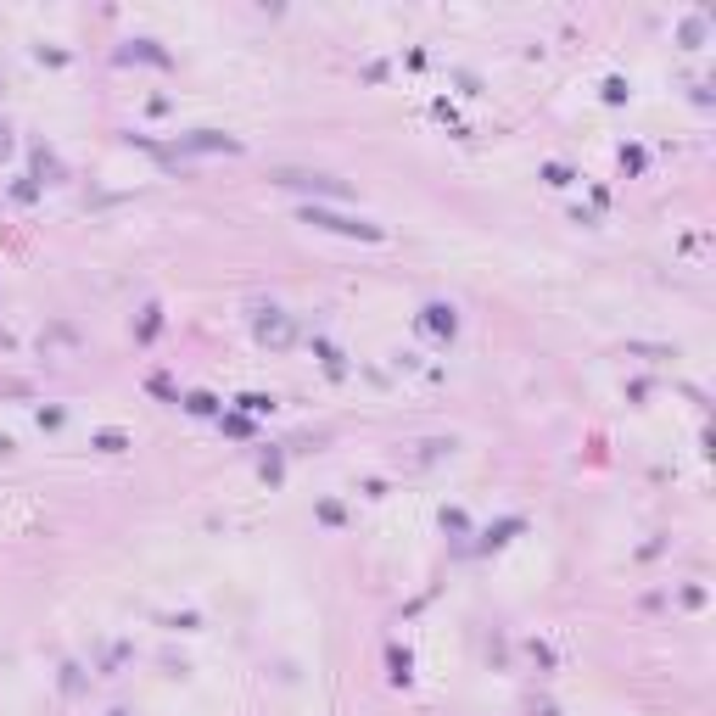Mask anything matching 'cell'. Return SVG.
<instances>
[{
	"label": "cell",
	"mask_w": 716,
	"mask_h": 716,
	"mask_svg": "<svg viewBox=\"0 0 716 716\" xmlns=\"http://www.w3.org/2000/svg\"><path fill=\"white\" fill-rule=\"evenodd\" d=\"M303 224H314V230H336V236H358V241H387V230H381V224L353 219V213H330V207H319V202H308V207H303Z\"/></svg>",
	"instance_id": "7a4b0ae2"
},
{
	"label": "cell",
	"mask_w": 716,
	"mask_h": 716,
	"mask_svg": "<svg viewBox=\"0 0 716 716\" xmlns=\"http://www.w3.org/2000/svg\"><path fill=\"white\" fill-rule=\"evenodd\" d=\"M90 448H101V454H123V448H129V437H123V431H95V437H90Z\"/></svg>",
	"instance_id": "52a82bcc"
},
{
	"label": "cell",
	"mask_w": 716,
	"mask_h": 716,
	"mask_svg": "<svg viewBox=\"0 0 716 716\" xmlns=\"http://www.w3.org/2000/svg\"><path fill=\"white\" fill-rule=\"evenodd\" d=\"M62 688H68V694H79V688H84V672H79V666H73V660L62 666Z\"/></svg>",
	"instance_id": "4fadbf2b"
},
{
	"label": "cell",
	"mask_w": 716,
	"mask_h": 716,
	"mask_svg": "<svg viewBox=\"0 0 716 716\" xmlns=\"http://www.w3.org/2000/svg\"><path fill=\"white\" fill-rule=\"evenodd\" d=\"M185 408H190V414H219V398H213V392H190Z\"/></svg>",
	"instance_id": "9c48e42d"
},
{
	"label": "cell",
	"mask_w": 716,
	"mask_h": 716,
	"mask_svg": "<svg viewBox=\"0 0 716 716\" xmlns=\"http://www.w3.org/2000/svg\"><path fill=\"white\" fill-rule=\"evenodd\" d=\"M543 179H549V185H571V168H565V162H549Z\"/></svg>",
	"instance_id": "5bb4252c"
},
{
	"label": "cell",
	"mask_w": 716,
	"mask_h": 716,
	"mask_svg": "<svg viewBox=\"0 0 716 716\" xmlns=\"http://www.w3.org/2000/svg\"><path fill=\"white\" fill-rule=\"evenodd\" d=\"M269 179H274V185H286V190H314V196H330V202H347V196H353V185H347V179H336V174H314V168H274Z\"/></svg>",
	"instance_id": "6da1fadb"
},
{
	"label": "cell",
	"mask_w": 716,
	"mask_h": 716,
	"mask_svg": "<svg viewBox=\"0 0 716 716\" xmlns=\"http://www.w3.org/2000/svg\"><path fill=\"white\" fill-rule=\"evenodd\" d=\"M157 324H162V308L152 303V308H146V319H140V341H152V336H157Z\"/></svg>",
	"instance_id": "7c38bea8"
},
{
	"label": "cell",
	"mask_w": 716,
	"mask_h": 716,
	"mask_svg": "<svg viewBox=\"0 0 716 716\" xmlns=\"http://www.w3.org/2000/svg\"><path fill=\"white\" fill-rule=\"evenodd\" d=\"M252 330H257L263 347H291L297 341V324H291L286 308H252Z\"/></svg>",
	"instance_id": "3957f363"
},
{
	"label": "cell",
	"mask_w": 716,
	"mask_h": 716,
	"mask_svg": "<svg viewBox=\"0 0 716 716\" xmlns=\"http://www.w3.org/2000/svg\"><path fill=\"white\" fill-rule=\"evenodd\" d=\"M179 152H241V140L219 135V129H190V135H179Z\"/></svg>",
	"instance_id": "277c9868"
},
{
	"label": "cell",
	"mask_w": 716,
	"mask_h": 716,
	"mask_svg": "<svg viewBox=\"0 0 716 716\" xmlns=\"http://www.w3.org/2000/svg\"><path fill=\"white\" fill-rule=\"evenodd\" d=\"M314 353L324 358V370H330V375H347V358H341V353H336L330 341H314Z\"/></svg>",
	"instance_id": "ba28073f"
},
{
	"label": "cell",
	"mask_w": 716,
	"mask_h": 716,
	"mask_svg": "<svg viewBox=\"0 0 716 716\" xmlns=\"http://www.w3.org/2000/svg\"><path fill=\"white\" fill-rule=\"evenodd\" d=\"M112 716H129V711H112Z\"/></svg>",
	"instance_id": "e0dca14e"
},
{
	"label": "cell",
	"mask_w": 716,
	"mask_h": 716,
	"mask_svg": "<svg viewBox=\"0 0 716 716\" xmlns=\"http://www.w3.org/2000/svg\"><path fill=\"white\" fill-rule=\"evenodd\" d=\"M319 521H324V526H341V504L324 498V504H319Z\"/></svg>",
	"instance_id": "9a60e30c"
},
{
	"label": "cell",
	"mask_w": 716,
	"mask_h": 716,
	"mask_svg": "<svg viewBox=\"0 0 716 716\" xmlns=\"http://www.w3.org/2000/svg\"><path fill=\"white\" fill-rule=\"evenodd\" d=\"M425 330H437V336H454V330H459V314H454V303H431V308H425Z\"/></svg>",
	"instance_id": "5b68a950"
},
{
	"label": "cell",
	"mask_w": 716,
	"mask_h": 716,
	"mask_svg": "<svg viewBox=\"0 0 716 716\" xmlns=\"http://www.w3.org/2000/svg\"><path fill=\"white\" fill-rule=\"evenodd\" d=\"M135 56H140V62H157V68H168V51H157L152 40H135V45L123 51V62H135Z\"/></svg>",
	"instance_id": "8992f818"
},
{
	"label": "cell",
	"mask_w": 716,
	"mask_h": 716,
	"mask_svg": "<svg viewBox=\"0 0 716 716\" xmlns=\"http://www.w3.org/2000/svg\"><path fill=\"white\" fill-rule=\"evenodd\" d=\"M6 146H11V140H6V123H0V152H6Z\"/></svg>",
	"instance_id": "2e32d148"
},
{
	"label": "cell",
	"mask_w": 716,
	"mask_h": 716,
	"mask_svg": "<svg viewBox=\"0 0 716 716\" xmlns=\"http://www.w3.org/2000/svg\"><path fill=\"white\" fill-rule=\"evenodd\" d=\"M387 660H392V683H408V666H414V660H408V649H392Z\"/></svg>",
	"instance_id": "30bf717a"
},
{
	"label": "cell",
	"mask_w": 716,
	"mask_h": 716,
	"mask_svg": "<svg viewBox=\"0 0 716 716\" xmlns=\"http://www.w3.org/2000/svg\"><path fill=\"white\" fill-rule=\"evenodd\" d=\"M241 408H246V414H269V408H274V398H263V392H246V398H236Z\"/></svg>",
	"instance_id": "8fae6325"
}]
</instances>
